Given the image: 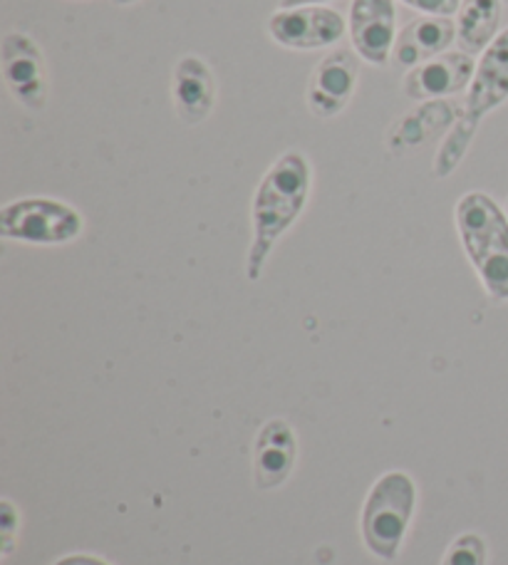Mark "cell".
Instances as JSON below:
<instances>
[{
    "label": "cell",
    "instance_id": "6da1fadb",
    "mask_svg": "<svg viewBox=\"0 0 508 565\" xmlns=\"http://www.w3.org/2000/svg\"><path fill=\"white\" fill-rule=\"evenodd\" d=\"M313 169L303 151H286L273 161L253 194V238L246 258V276L256 282L283 234L300 218L310 196Z\"/></svg>",
    "mask_w": 508,
    "mask_h": 565
},
{
    "label": "cell",
    "instance_id": "7a4b0ae2",
    "mask_svg": "<svg viewBox=\"0 0 508 565\" xmlns=\"http://www.w3.org/2000/svg\"><path fill=\"white\" fill-rule=\"evenodd\" d=\"M508 99V28L499 38L484 50V55L476 65L474 79L469 85V95L464 103V115L454 125L449 135L444 137L440 154L434 159V177L446 179L462 164V159L469 151L472 141L479 132V125L486 115L499 109Z\"/></svg>",
    "mask_w": 508,
    "mask_h": 565
},
{
    "label": "cell",
    "instance_id": "3957f363",
    "mask_svg": "<svg viewBox=\"0 0 508 565\" xmlns=\"http://www.w3.org/2000/svg\"><path fill=\"white\" fill-rule=\"evenodd\" d=\"M456 228L486 292L508 300V216L484 191H469L454 211Z\"/></svg>",
    "mask_w": 508,
    "mask_h": 565
},
{
    "label": "cell",
    "instance_id": "277c9868",
    "mask_svg": "<svg viewBox=\"0 0 508 565\" xmlns=\"http://www.w3.org/2000/svg\"><path fill=\"white\" fill-rule=\"evenodd\" d=\"M416 507V487L410 473L388 471L374 481L362 507L360 531L372 556L394 561L404 543Z\"/></svg>",
    "mask_w": 508,
    "mask_h": 565
},
{
    "label": "cell",
    "instance_id": "5b68a950",
    "mask_svg": "<svg viewBox=\"0 0 508 565\" xmlns=\"http://www.w3.org/2000/svg\"><path fill=\"white\" fill-rule=\"evenodd\" d=\"M83 216L55 199L30 196L0 209V234L35 246H63L83 234Z\"/></svg>",
    "mask_w": 508,
    "mask_h": 565
},
{
    "label": "cell",
    "instance_id": "8992f818",
    "mask_svg": "<svg viewBox=\"0 0 508 565\" xmlns=\"http://www.w3.org/2000/svg\"><path fill=\"white\" fill-rule=\"evenodd\" d=\"M0 70L6 87L30 113H43L50 95L45 55L33 38L8 33L0 45Z\"/></svg>",
    "mask_w": 508,
    "mask_h": 565
},
{
    "label": "cell",
    "instance_id": "52a82bcc",
    "mask_svg": "<svg viewBox=\"0 0 508 565\" xmlns=\"http://www.w3.org/2000/svg\"><path fill=\"white\" fill-rule=\"evenodd\" d=\"M345 20L338 10L322 6L281 8L268 20V33L288 50H320L340 43Z\"/></svg>",
    "mask_w": 508,
    "mask_h": 565
},
{
    "label": "cell",
    "instance_id": "ba28073f",
    "mask_svg": "<svg viewBox=\"0 0 508 565\" xmlns=\"http://www.w3.org/2000/svg\"><path fill=\"white\" fill-rule=\"evenodd\" d=\"M358 57L352 55V50L340 47L335 53L325 55L318 65L313 67L308 79V107L315 117L332 119L338 117L345 107L350 105V99L358 93Z\"/></svg>",
    "mask_w": 508,
    "mask_h": 565
},
{
    "label": "cell",
    "instance_id": "9c48e42d",
    "mask_svg": "<svg viewBox=\"0 0 508 565\" xmlns=\"http://www.w3.org/2000/svg\"><path fill=\"white\" fill-rule=\"evenodd\" d=\"M398 8L394 0H352L350 38L358 55L370 65H388L394 53Z\"/></svg>",
    "mask_w": 508,
    "mask_h": 565
},
{
    "label": "cell",
    "instance_id": "30bf717a",
    "mask_svg": "<svg viewBox=\"0 0 508 565\" xmlns=\"http://www.w3.org/2000/svg\"><path fill=\"white\" fill-rule=\"evenodd\" d=\"M476 63L469 53H442L426 63L412 67L404 77V95L426 103V99H444L459 95L472 85Z\"/></svg>",
    "mask_w": 508,
    "mask_h": 565
},
{
    "label": "cell",
    "instance_id": "8fae6325",
    "mask_svg": "<svg viewBox=\"0 0 508 565\" xmlns=\"http://www.w3.org/2000/svg\"><path fill=\"white\" fill-rule=\"evenodd\" d=\"M298 459V437L286 419H271L261 427L253 449V481L263 491L281 487Z\"/></svg>",
    "mask_w": 508,
    "mask_h": 565
},
{
    "label": "cell",
    "instance_id": "7c38bea8",
    "mask_svg": "<svg viewBox=\"0 0 508 565\" xmlns=\"http://www.w3.org/2000/svg\"><path fill=\"white\" fill-rule=\"evenodd\" d=\"M464 115V107L452 99H426L406 113L388 132V149L402 154L406 149L430 145L440 135H449Z\"/></svg>",
    "mask_w": 508,
    "mask_h": 565
},
{
    "label": "cell",
    "instance_id": "4fadbf2b",
    "mask_svg": "<svg viewBox=\"0 0 508 565\" xmlns=\"http://www.w3.org/2000/svg\"><path fill=\"white\" fill-rule=\"evenodd\" d=\"M171 97L179 119L189 127L207 122L216 107V79L211 67L197 55H184L171 77Z\"/></svg>",
    "mask_w": 508,
    "mask_h": 565
},
{
    "label": "cell",
    "instance_id": "5bb4252c",
    "mask_svg": "<svg viewBox=\"0 0 508 565\" xmlns=\"http://www.w3.org/2000/svg\"><path fill=\"white\" fill-rule=\"evenodd\" d=\"M456 38V23L452 18L442 15H422L414 18L412 23L402 28L398 35V43H394L392 60L400 67H416L442 55L446 47L454 43Z\"/></svg>",
    "mask_w": 508,
    "mask_h": 565
},
{
    "label": "cell",
    "instance_id": "9a60e30c",
    "mask_svg": "<svg viewBox=\"0 0 508 565\" xmlns=\"http://www.w3.org/2000/svg\"><path fill=\"white\" fill-rule=\"evenodd\" d=\"M501 3L504 0H462L456 13V38L464 53H484L499 38Z\"/></svg>",
    "mask_w": 508,
    "mask_h": 565
},
{
    "label": "cell",
    "instance_id": "2e32d148",
    "mask_svg": "<svg viewBox=\"0 0 508 565\" xmlns=\"http://www.w3.org/2000/svg\"><path fill=\"white\" fill-rule=\"evenodd\" d=\"M442 565H486V541L479 533H462L444 553Z\"/></svg>",
    "mask_w": 508,
    "mask_h": 565
},
{
    "label": "cell",
    "instance_id": "e0dca14e",
    "mask_svg": "<svg viewBox=\"0 0 508 565\" xmlns=\"http://www.w3.org/2000/svg\"><path fill=\"white\" fill-rule=\"evenodd\" d=\"M414 10H420L424 15H442V18H449L454 13H459V6L462 0H402Z\"/></svg>",
    "mask_w": 508,
    "mask_h": 565
},
{
    "label": "cell",
    "instance_id": "ac0fdd59",
    "mask_svg": "<svg viewBox=\"0 0 508 565\" xmlns=\"http://www.w3.org/2000/svg\"><path fill=\"white\" fill-rule=\"evenodd\" d=\"M13 531H15V509L10 501H3V556L13 551Z\"/></svg>",
    "mask_w": 508,
    "mask_h": 565
},
{
    "label": "cell",
    "instance_id": "d6986e66",
    "mask_svg": "<svg viewBox=\"0 0 508 565\" xmlns=\"http://www.w3.org/2000/svg\"><path fill=\"white\" fill-rule=\"evenodd\" d=\"M53 565H109V563L97 558V556H87V553H75V556H65Z\"/></svg>",
    "mask_w": 508,
    "mask_h": 565
},
{
    "label": "cell",
    "instance_id": "ffe728a7",
    "mask_svg": "<svg viewBox=\"0 0 508 565\" xmlns=\"http://www.w3.org/2000/svg\"><path fill=\"white\" fill-rule=\"evenodd\" d=\"M328 0H281V8H300V6H320Z\"/></svg>",
    "mask_w": 508,
    "mask_h": 565
},
{
    "label": "cell",
    "instance_id": "44dd1931",
    "mask_svg": "<svg viewBox=\"0 0 508 565\" xmlns=\"http://www.w3.org/2000/svg\"><path fill=\"white\" fill-rule=\"evenodd\" d=\"M117 6H135V3H139V0H115Z\"/></svg>",
    "mask_w": 508,
    "mask_h": 565
},
{
    "label": "cell",
    "instance_id": "7402d4cb",
    "mask_svg": "<svg viewBox=\"0 0 508 565\" xmlns=\"http://www.w3.org/2000/svg\"><path fill=\"white\" fill-rule=\"evenodd\" d=\"M506 216H508V201H506Z\"/></svg>",
    "mask_w": 508,
    "mask_h": 565
},
{
    "label": "cell",
    "instance_id": "603a6c76",
    "mask_svg": "<svg viewBox=\"0 0 508 565\" xmlns=\"http://www.w3.org/2000/svg\"><path fill=\"white\" fill-rule=\"evenodd\" d=\"M504 3H506V6H508V0H504Z\"/></svg>",
    "mask_w": 508,
    "mask_h": 565
}]
</instances>
